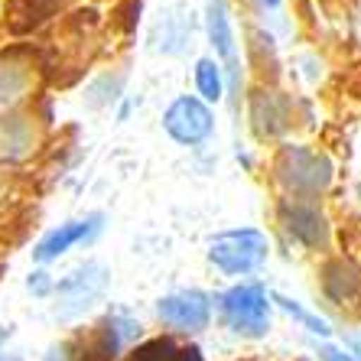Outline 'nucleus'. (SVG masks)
I'll return each instance as SVG.
<instances>
[{"instance_id": "7", "label": "nucleus", "mask_w": 361, "mask_h": 361, "mask_svg": "<svg viewBox=\"0 0 361 361\" xmlns=\"http://www.w3.org/2000/svg\"><path fill=\"white\" fill-rule=\"evenodd\" d=\"M280 225H283L286 235H293V241H300L302 247L319 251V247L329 244V221L312 202L283 199L280 202Z\"/></svg>"}, {"instance_id": "1", "label": "nucleus", "mask_w": 361, "mask_h": 361, "mask_svg": "<svg viewBox=\"0 0 361 361\" xmlns=\"http://www.w3.org/2000/svg\"><path fill=\"white\" fill-rule=\"evenodd\" d=\"M225 326L241 338H264L270 332V296L261 283H238L219 296Z\"/></svg>"}, {"instance_id": "5", "label": "nucleus", "mask_w": 361, "mask_h": 361, "mask_svg": "<svg viewBox=\"0 0 361 361\" xmlns=\"http://www.w3.org/2000/svg\"><path fill=\"white\" fill-rule=\"evenodd\" d=\"M104 286H108V270L101 267V264H85V267L72 270L66 280L52 286L56 296H59V316L72 319L78 312H85L104 293Z\"/></svg>"}, {"instance_id": "17", "label": "nucleus", "mask_w": 361, "mask_h": 361, "mask_svg": "<svg viewBox=\"0 0 361 361\" xmlns=\"http://www.w3.org/2000/svg\"><path fill=\"white\" fill-rule=\"evenodd\" d=\"M30 290H33V293H49V280H46V274H33V277H30Z\"/></svg>"}, {"instance_id": "9", "label": "nucleus", "mask_w": 361, "mask_h": 361, "mask_svg": "<svg viewBox=\"0 0 361 361\" xmlns=\"http://www.w3.org/2000/svg\"><path fill=\"white\" fill-rule=\"evenodd\" d=\"M101 221H104L101 215H88V219H82V221H68V225H59L56 231H49V235L36 244L33 257L39 264H49V261H56L59 254H66L68 247L94 241V238L101 235V228H104Z\"/></svg>"}, {"instance_id": "10", "label": "nucleus", "mask_w": 361, "mask_h": 361, "mask_svg": "<svg viewBox=\"0 0 361 361\" xmlns=\"http://www.w3.org/2000/svg\"><path fill=\"white\" fill-rule=\"evenodd\" d=\"M322 290L332 302H352L361 296V267L352 261H329L322 267Z\"/></svg>"}, {"instance_id": "8", "label": "nucleus", "mask_w": 361, "mask_h": 361, "mask_svg": "<svg viewBox=\"0 0 361 361\" xmlns=\"http://www.w3.org/2000/svg\"><path fill=\"white\" fill-rule=\"evenodd\" d=\"M209 39L215 46V52L225 62V72L231 78V104L238 108V94H241V66H238V49H235V36H231V20H228L225 0H209Z\"/></svg>"}, {"instance_id": "12", "label": "nucleus", "mask_w": 361, "mask_h": 361, "mask_svg": "<svg viewBox=\"0 0 361 361\" xmlns=\"http://www.w3.org/2000/svg\"><path fill=\"white\" fill-rule=\"evenodd\" d=\"M195 85L205 101H219L225 94V82H221V66L215 59H199L195 66Z\"/></svg>"}, {"instance_id": "13", "label": "nucleus", "mask_w": 361, "mask_h": 361, "mask_svg": "<svg viewBox=\"0 0 361 361\" xmlns=\"http://www.w3.org/2000/svg\"><path fill=\"white\" fill-rule=\"evenodd\" d=\"M254 13L264 20V26L267 30H274V33H290V20H286V7L283 0H254Z\"/></svg>"}, {"instance_id": "15", "label": "nucleus", "mask_w": 361, "mask_h": 361, "mask_svg": "<svg viewBox=\"0 0 361 361\" xmlns=\"http://www.w3.org/2000/svg\"><path fill=\"white\" fill-rule=\"evenodd\" d=\"M316 355H319L322 361H358L355 355L342 352V348H336V345H316Z\"/></svg>"}, {"instance_id": "2", "label": "nucleus", "mask_w": 361, "mask_h": 361, "mask_svg": "<svg viewBox=\"0 0 361 361\" xmlns=\"http://www.w3.org/2000/svg\"><path fill=\"white\" fill-rule=\"evenodd\" d=\"M277 179L286 192H293L296 199H316L326 192L329 179H332V166L322 153L302 150V147H286L277 157Z\"/></svg>"}, {"instance_id": "18", "label": "nucleus", "mask_w": 361, "mask_h": 361, "mask_svg": "<svg viewBox=\"0 0 361 361\" xmlns=\"http://www.w3.org/2000/svg\"><path fill=\"white\" fill-rule=\"evenodd\" d=\"M0 361H17V358H4V355H0Z\"/></svg>"}, {"instance_id": "16", "label": "nucleus", "mask_w": 361, "mask_h": 361, "mask_svg": "<svg viewBox=\"0 0 361 361\" xmlns=\"http://www.w3.org/2000/svg\"><path fill=\"white\" fill-rule=\"evenodd\" d=\"M46 361H78V355L72 352V345H59V348H52L46 355Z\"/></svg>"}, {"instance_id": "14", "label": "nucleus", "mask_w": 361, "mask_h": 361, "mask_svg": "<svg viewBox=\"0 0 361 361\" xmlns=\"http://www.w3.org/2000/svg\"><path fill=\"white\" fill-rule=\"evenodd\" d=\"M270 300H274V302H280V310H286V312H290V316H293V319H300L302 326H306V329H310V332H312V336H329V332H332L326 319H319V316H312L310 310H302L300 302L286 300V296H280V293H274V296H270Z\"/></svg>"}, {"instance_id": "4", "label": "nucleus", "mask_w": 361, "mask_h": 361, "mask_svg": "<svg viewBox=\"0 0 361 361\" xmlns=\"http://www.w3.org/2000/svg\"><path fill=\"white\" fill-rule=\"evenodd\" d=\"M163 127L166 134L176 143H185V147H199L212 137L215 130V121H212V111L205 108V101L199 98H176L163 114Z\"/></svg>"}, {"instance_id": "6", "label": "nucleus", "mask_w": 361, "mask_h": 361, "mask_svg": "<svg viewBox=\"0 0 361 361\" xmlns=\"http://www.w3.org/2000/svg\"><path fill=\"white\" fill-rule=\"evenodd\" d=\"M157 316L176 332H202L212 322V296L202 290H179L157 302Z\"/></svg>"}, {"instance_id": "11", "label": "nucleus", "mask_w": 361, "mask_h": 361, "mask_svg": "<svg viewBox=\"0 0 361 361\" xmlns=\"http://www.w3.org/2000/svg\"><path fill=\"white\" fill-rule=\"evenodd\" d=\"M130 361H205L195 345H176L173 338H153V342L140 345Z\"/></svg>"}, {"instance_id": "3", "label": "nucleus", "mask_w": 361, "mask_h": 361, "mask_svg": "<svg viewBox=\"0 0 361 361\" xmlns=\"http://www.w3.org/2000/svg\"><path fill=\"white\" fill-rule=\"evenodd\" d=\"M267 235L241 228V231H221L209 241V261L225 274H251L267 261Z\"/></svg>"}]
</instances>
